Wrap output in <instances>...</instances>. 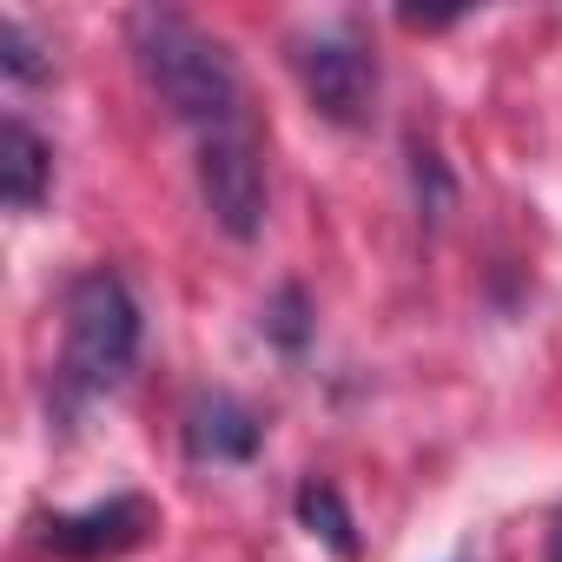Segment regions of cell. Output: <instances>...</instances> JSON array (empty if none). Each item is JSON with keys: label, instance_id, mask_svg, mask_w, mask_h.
<instances>
[{"label": "cell", "instance_id": "obj_5", "mask_svg": "<svg viewBox=\"0 0 562 562\" xmlns=\"http://www.w3.org/2000/svg\"><path fill=\"white\" fill-rule=\"evenodd\" d=\"M186 450L192 463H245L258 450V417L238 397H205L186 417Z\"/></svg>", "mask_w": 562, "mask_h": 562}, {"label": "cell", "instance_id": "obj_4", "mask_svg": "<svg viewBox=\"0 0 562 562\" xmlns=\"http://www.w3.org/2000/svg\"><path fill=\"white\" fill-rule=\"evenodd\" d=\"M153 536V503L146 496H106L93 509H60L41 522V542L74 555V562H100V555H126Z\"/></svg>", "mask_w": 562, "mask_h": 562}, {"label": "cell", "instance_id": "obj_7", "mask_svg": "<svg viewBox=\"0 0 562 562\" xmlns=\"http://www.w3.org/2000/svg\"><path fill=\"white\" fill-rule=\"evenodd\" d=\"M299 516H305V529H312V536H325L338 555H351V549H358L351 516H345V503H338V490H331V483H305V490H299Z\"/></svg>", "mask_w": 562, "mask_h": 562}, {"label": "cell", "instance_id": "obj_8", "mask_svg": "<svg viewBox=\"0 0 562 562\" xmlns=\"http://www.w3.org/2000/svg\"><path fill=\"white\" fill-rule=\"evenodd\" d=\"M0 67H8V80H21V87H41L47 80V60H41V41L27 34V21H0Z\"/></svg>", "mask_w": 562, "mask_h": 562}, {"label": "cell", "instance_id": "obj_9", "mask_svg": "<svg viewBox=\"0 0 562 562\" xmlns=\"http://www.w3.org/2000/svg\"><path fill=\"white\" fill-rule=\"evenodd\" d=\"M549 562H562V509L549 516Z\"/></svg>", "mask_w": 562, "mask_h": 562}, {"label": "cell", "instance_id": "obj_1", "mask_svg": "<svg viewBox=\"0 0 562 562\" xmlns=\"http://www.w3.org/2000/svg\"><path fill=\"white\" fill-rule=\"evenodd\" d=\"M126 34H133V60L146 74L153 100L192 133V153H212V146H232V139H258L245 80H238L232 54L199 21H186L172 8H139L126 21Z\"/></svg>", "mask_w": 562, "mask_h": 562}, {"label": "cell", "instance_id": "obj_3", "mask_svg": "<svg viewBox=\"0 0 562 562\" xmlns=\"http://www.w3.org/2000/svg\"><path fill=\"white\" fill-rule=\"evenodd\" d=\"M285 60H292L318 120H331L345 133L371 126V113H378V54H371L358 21H318V27L292 34Z\"/></svg>", "mask_w": 562, "mask_h": 562}, {"label": "cell", "instance_id": "obj_6", "mask_svg": "<svg viewBox=\"0 0 562 562\" xmlns=\"http://www.w3.org/2000/svg\"><path fill=\"white\" fill-rule=\"evenodd\" d=\"M47 186H54V153H47V139H41L21 113H8V126H0V192H8L14 212H34V205L47 199Z\"/></svg>", "mask_w": 562, "mask_h": 562}, {"label": "cell", "instance_id": "obj_2", "mask_svg": "<svg viewBox=\"0 0 562 562\" xmlns=\"http://www.w3.org/2000/svg\"><path fill=\"white\" fill-rule=\"evenodd\" d=\"M139 364V299L113 265H93L67 285V318H60V364H54V397L60 411H87L113 397Z\"/></svg>", "mask_w": 562, "mask_h": 562}]
</instances>
